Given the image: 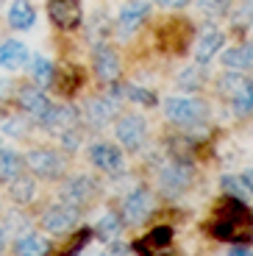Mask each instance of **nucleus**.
I'll return each instance as SVG.
<instances>
[{"instance_id": "nucleus-1", "label": "nucleus", "mask_w": 253, "mask_h": 256, "mask_svg": "<svg viewBox=\"0 0 253 256\" xmlns=\"http://www.w3.org/2000/svg\"><path fill=\"white\" fill-rule=\"evenodd\" d=\"M212 234L222 242H250L253 240V212L245 200L228 195L220 200L214 218H212Z\"/></svg>"}, {"instance_id": "nucleus-2", "label": "nucleus", "mask_w": 253, "mask_h": 256, "mask_svg": "<svg viewBox=\"0 0 253 256\" xmlns=\"http://www.w3.org/2000/svg\"><path fill=\"white\" fill-rule=\"evenodd\" d=\"M164 114L176 126H195L206 117V106L200 100H192V98H167Z\"/></svg>"}, {"instance_id": "nucleus-3", "label": "nucleus", "mask_w": 253, "mask_h": 256, "mask_svg": "<svg viewBox=\"0 0 253 256\" xmlns=\"http://www.w3.org/2000/svg\"><path fill=\"white\" fill-rule=\"evenodd\" d=\"M48 17L53 20L56 28L72 31V28L81 26L84 6H81V0H48Z\"/></svg>"}, {"instance_id": "nucleus-4", "label": "nucleus", "mask_w": 253, "mask_h": 256, "mask_svg": "<svg viewBox=\"0 0 253 256\" xmlns=\"http://www.w3.org/2000/svg\"><path fill=\"white\" fill-rule=\"evenodd\" d=\"M153 206H156V200H153L150 190H145V186L134 190L126 198V204H122V223H128V226L145 223V220L150 218Z\"/></svg>"}, {"instance_id": "nucleus-5", "label": "nucleus", "mask_w": 253, "mask_h": 256, "mask_svg": "<svg viewBox=\"0 0 253 256\" xmlns=\"http://www.w3.org/2000/svg\"><path fill=\"white\" fill-rule=\"evenodd\" d=\"M117 131V140L128 148V150H140L145 145V136H148V126L140 114H122L114 126Z\"/></svg>"}, {"instance_id": "nucleus-6", "label": "nucleus", "mask_w": 253, "mask_h": 256, "mask_svg": "<svg viewBox=\"0 0 253 256\" xmlns=\"http://www.w3.org/2000/svg\"><path fill=\"white\" fill-rule=\"evenodd\" d=\"M95 195H98V184L89 178V176H76V178H70L67 184H64V190H62L64 204L76 206V209L89 206L92 200H95Z\"/></svg>"}, {"instance_id": "nucleus-7", "label": "nucleus", "mask_w": 253, "mask_h": 256, "mask_svg": "<svg viewBox=\"0 0 253 256\" xmlns=\"http://www.w3.org/2000/svg\"><path fill=\"white\" fill-rule=\"evenodd\" d=\"M28 167H31L36 176L42 178H58L64 173V159L56 154V150H44V148H36L28 154Z\"/></svg>"}, {"instance_id": "nucleus-8", "label": "nucleus", "mask_w": 253, "mask_h": 256, "mask_svg": "<svg viewBox=\"0 0 253 256\" xmlns=\"http://www.w3.org/2000/svg\"><path fill=\"white\" fill-rule=\"evenodd\" d=\"M17 100H20V106H22V112H28V114L39 122L50 114V109H53V103L48 100V95H44L39 86H20Z\"/></svg>"}, {"instance_id": "nucleus-9", "label": "nucleus", "mask_w": 253, "mask_h": 256, "mask_svg": "<svg viewBox=\"0 0 253 256\" xmlns=\"http://www.w3.org/2000/svg\"><path fill=\"white\" fill-rule=\"evenodd\" d=\"M78 220V209L70 204H58V206H50V209L42 214V228L50 231V234H64L70 231Z\"/></svg>"}, {"instance_id": "nucleus-10", "label": "nucleus", "mask_w": 253, "mask_h": 256, "mask_svg": "<svg viewBox=\"0 0 253 256\" xmlns=\"http://www.w3.org/2000/svg\"><path fill=\"white\" fill-rule=\"evenodd\" d=\"M89 162L103 173H117L122 167V154L112 142H95V145H89Z\"/></svg>"}, {"instance_id": "nucleus-11", "label": "nucleus", "mask_w": 253, "mask_h": 256, "mask_svg": "<svg viewBox=\"0 0 253 256\" xmlns=\"http://www.w3.org/2000/svg\"><path fill=\"white\" fill-rule=\"evenodd\" d=\"M92 64H95V76L100 78L103 84H114V81H117V76H120V56H117L108 45L98 48Z\"/></svg>"}, {"instance_id": "nucleus-12", "label": "nucleus", "mask_w": 253, "mask_h": 256, "mask_svg": "<svg viewBox=\"0 0 253 256\" xmlns=\"http://www.w3.org/2000/svg\"><path fill=\"white\" fill-rule=\"evenodd\" d=\"M162 186H164L167 192H181V190H186V184L192 181V170L184 162H172V164H167L164 170H162Z\"/></svg>"}, {"instance_id": "nucleus-13", "label": "nucleus", "mask_w": 253, "mask_h": 256, "mask_svg": "<svg viewBox=\"0 0 253 256\" xmlns=\"http://www.w3.org/2000/svg\"><path fill=\"white\" fill-rule=\"evenodd\" d=\"M222 42H226L222 31H217V28H203V31H200V39H198V45H195V58H198V64H206V62H209V58L222 48Z\"/></svg>"}, {"instance_id": "nucleus-14", "label": "nucleus", "mask_w": 253, "mask_h": 256, "mask_svg": "<svg viewBox=\"0 0 253 256\" xmlns=\"http://www.w3.org/2000/svg\"><path fill=\"white\" fill-rule=\"evenodd\" d=\"M148 14H150V3H145V0H134V3H126L120 12V28L122 31H136V28L142 26L148 20Z\"/></svg>"}, {"instance_id": "nucleus-15", "label": "nucleus", "mask_w": 253, "mask_h": 256, "mask_svg": "<svg viewBox=\"0 0 253 256\" xmlns=\"http://www.w3.org/2000/svg\"><path fill=\"white\" fill-rule=\"evenodd\" d=\"M81 81H84V72L78 70L76 64H64L62 70H53V78H50V84L56 86V92H62V95H72V92L81 86Z\"/></svg>"}, {"instance_id": "nucleus-16", "label": "nucleus", "mask_w": 253, "mask_h": 256, "mask_svg": "<svg viewBox=\"0 0 253 256\" xmlns=\"http://www.w3.org/2000/svg\"><path fill=\"white\" fill-rule=\"evenodd\" d=\"M22 64H28V48L22 45V42L8 39V42L0 45V67L17 70V67H22Z\"/></svg>"}, {"instance_id": "nucleus-17", "label": "nucleus", "mask_w": 253, "mask_h": 256, "mask_svg": "<svg viewBox=\"0 0 253 256\" xmlns=\"http://www.w3.org/2000/svg\"><path fill=\"white\" fill-rule=\"evenodd\" d=\"M36 20V12H34L31 0H14L12 8H8V26L14 31H28Z\"/></svg>"}, {"instance_id": "nucleus-18", "label": "nucleus", "mask_w": 253, "mask_h": 256, "mask_svg": "<svg viewBox=\"0 0 253 256\" xmlns=\"http://www.w3.org/2000/svg\"><path fill=\"white\" fill-rule=\"evenodd\" d=\"M112 117H114V100H112V98H95V100L86 103V120H89V126L103 128Z\"/></svg>"}, {"instance_id": "nucleus-19", "label": "nucleus", "mask_w": 253, "mask_h": 256, "mask_svg": "<svg viewBox=\"0 0 253 256\" xmlns=\"http://www.w3.org/2000/svg\"><path fill=\"white\" fill-rule=\"evenodd\" d=\"M78 122V112L72 106H53L50 114L42 120L44 128H50V131H67Z\"/></svg>"}, {"instance_id": "nucleus-20", "label": "nucleus", "mask_w": 253, "mask_h": 256, "mask_svg": "<svg viewBox=\"0 0 253 256\" xmlns=\"http://www.w3.org/2000/svg\"><path fill=\"white\" fill-rule=\"evenodd\" d=\"M222 64L228 70H253V42H245L240 48L222 53Z\"/></svg>"}, {"instance_id": "nucleus-21", "label": "nucleus", "mask_w": 253, "mask_h": 256, "mask_svg": "<svg viewBox=\"0 0 253 256\" xmlns=\"http://www.w3.org/2000/svg\"><path fill=\"white\" fill-rule=\"evenodd\" d=\"M50 245L39 234H22L14 240V256H44Z\"/></svg>"}, {"instance_id": "nucleus-22", "label": "nucleus", "mask_w": 253, "mask_h": 256, "mask_svg": "<svg viewBox=\"0 0 253 256\" xmlns=\"http://www.w3.org/2000/svg\"><path fill=\"white\" fill-rule=\"evenodd\" d=\"M34 192H36V184H34L31 176H14L8 181V195H12L14 204H31Z\"/></svg>"}, {"instance_id": "nucleus-23", "label": "nucleus", "mask_w": 253, "mask_h": 256, "mask_svg": "<svg viewBox=\"0 0 253 256\" xmlns=\"http://www.w3.org/2000/svg\"><path fill=\"white\" fill-rule=\"evenodd\" d=\"M120 231H122V220L117 218V214H106V218H100V223L95 226L92 234H98L103 242H112V240L120 237Z\"/></svg>"}, {"instance_id": "nucleus-24", "label": "nucleus", "mask_w": 253, "mask_h": 256, "mask_svg": "<svg viewBox=\"0 0 253 256\" xmlns=\"http://www.w3.org/2000/svg\"><path fill=\"white\" fill-rule=\"evenodd\" d=\"M20 167H22V162L14 150H0V181L3 184H8L14 176H20Z\"/></svg>"}, {"instance_id": "nucleus-25", "label": "nucleus", "mask_w": 253, "mask_h": 256, "mask_svg": "<svg viewBox=\"0 0 253 256\" xmlns=\"http://www.w3.org/2000/svg\"><path fill=\"white\" fill-rule=\"evenodd\" d=\"M231 100H234V112L240 117L242 114H253V81H248Z\"/></svg>"}, {"instance_id": "nucleus-26", "label": "nucleus", "mask_w": 253, "mask_h": 256, "mask_svg": "<svg viewBox=\"0 0 253 256\" xmlns=\"http://www.w3.org/2000/svg\"><path fill=\"white\" fill-rule=\"evenodd\" d=\"M31 76H34V81H36L39 86H48L50 78H53V64L48 62L44 56H36L34 64H31Z\"/></svg>"}, {"instance_id": "nucleus-27", "label": "nucleus", "mask_w": 253, "mask_h": 256, "mask_svg": "<svg viewBox=\"0 0 253 256\" xmlns=\"http://www.w3.org/2000/svg\"><path fill=\"white\" fill-rule=\"evenodd\" d=\"M134 254L136 256H172V245H156L150 240H140V242H134Z\"/></svg>"}, {"instance_id": "nucleus-28", "label": "nucleus", "mask_w": 253, "mask_h": 256, "mask_svg": "<svg viewBox=\"0 0 253 256\" xmlns=\"http://www.w3.org/2000/svg\"><path fill=\"white\" fill-rule=\"evenodd\" d=\"M222 190L226 192H231L234 198H240V200H245L248 198V192H250V186L245 184V178L242 176H222Z\"/></svg>"}, {"instance_id": "nucleus-29", "label": "nucleus", "mask_w": 253, "mask_h": 256, "mask_svg": "<svg viewBox=\"0 0 253 256\" xmlns=\"http://www.w3.org/2000/svg\"><path fill=\"white\" fill-rule=\"evenodd\" d=\"M200 84H203L200 67H186V70L178 76V86H181V90H200Z\"/></svg>"}, {"instance_id": "nucleus-30", "label": "nucleus", "mask_w": 253, "mask_h": 256, "mask_svg": "<svg viewBox=\"0 0 253 256\" xmlns=\"http://www.w3.org/2000/svg\"><path fill=\"white\" fill-rule=\"evenodd\" d=\"M245 78L240 76V72H231V76H222L220 78V95H226V98H234L236 92L242 90V86H245Z\"/></svg>"}, {"instance_id": "nucleus-31", "label": "nucleus", "mask_w": 253, "mask_h": 256, "mask_svg": "<svg viewBox=\"0 0 253 256\" xmlns=\"http://www.w3.org/2000/svg\"><path fill=\"white\" fill-rule=\"evenodd\" d=\"M122 95H126L128 100H134V103H142V106H156V95L148 92V90H142V86H126Z\"/></svg>"}, {"instance_id": "nucleus-32", "label": "nucleus", "mask_w": 253, "mask_h": 256, "mask_svg": "<svg viewBox=\"0 0 253 256\" xmlns=\"http://www.w3.org/2000/svg\"><path fill=\"white\" fill-rule=\"evenodd\" d=\"M26 120L22 117H8V120H3V126H0V131L8 136H20V134H26Z\"/></svg>"}, {"instance_id": "nucleus-33", "label": "nucleus", "mask_w": 253, "mask_h": 256, "mask_svg": "<svg viewBox=\"0 0 253 256\" xmlns=\"http://www.w3.org/2000/svg\"><path fill=\"white\" fill-rule=\"evenodd\" d=\"M89 237H92V231H89V228L78 231L76 237H72L70 248H64V254H62V256H78V250H81L84 245H86V240H89Z\"/></svg>"}, {"instance_id": "nucleus-34", "label": "nucleus", "mask_w": 253, "mask_h": 256, "mask_svg": "<svg viewBox=\"0 0 253 256\" xmlns=\"http://www.w3.org/2000/svg\"><path fill=\"white\" fill-rule=\"evenodd\" d=\"M198 6H200L206 14H226L228 0H198Z\"/></svg>"}, {"instance_id": "nucleus-35", "label": "nucleus", "mask_w": 253, "mask_h": 256, "mask_svg": "<svg viewBox=\"0 0 253 256\" xmlns=\"http://www.w3.org/2000/svg\"><path fill=\"white\" fill-rule=\"evenodd\" d=\"M162 8H184V6H190V0H156Z\"/></svg>"}, {"instance_id": "nucleus-36", "label": "nucleus", "mask_w": 253, "mask_h": 256, "mask_svg": "<svg viewBox=\"0 0 253 256\" xmlns=\"http://www.w3.org/2000/svg\"><path fill=\"white\" fill-rule=\"evenodd\" d=\"M100 256H131V250L122 248V245H112V248H106Z\"/></svg>"}, {"instance_id": "nucleus-37", "label": "nucleus", "mask_w": 253, "mask_h": 256, "mask_svg": "<svg viewBox=\"0 0 253 256\" xmlns=\"http://www.w3.org/2000/svg\"><path fill=\"white\" fill-rule=\"evenodd\" d=\"M228 256H253V250H250V248H245V245H236V248L228 250Z\"/></svg>"}, {"instance_id": "nucleus-38", "label": "nucleus", "mask_w": 253, "mask_h": 256, "mask_svg": "<svg viewBox=\"0 0 253 256\" xmlns=\"http://www.w3.org/2000/svg\"><path fill=\"white\" fill-rule=\"evenodd\" d=\"M242 178H245V184L250 186V192H253V170H248V173H242Z\"/></svg>"}, {"instance_id": "nucleus-39", "label": "nucleus", "mask_w": 253, "mask_h": 256, "mask_svg": "<svg viewBox=\"0 0 253 256\" xmlns=\"http://www.w3.org/2000/svg\"><path fill=\"white\" fill-rule=\"evenodd\" d=\"M3 245H6V228L0 226V250H3Z\"/></svg>"}]
</instances>
